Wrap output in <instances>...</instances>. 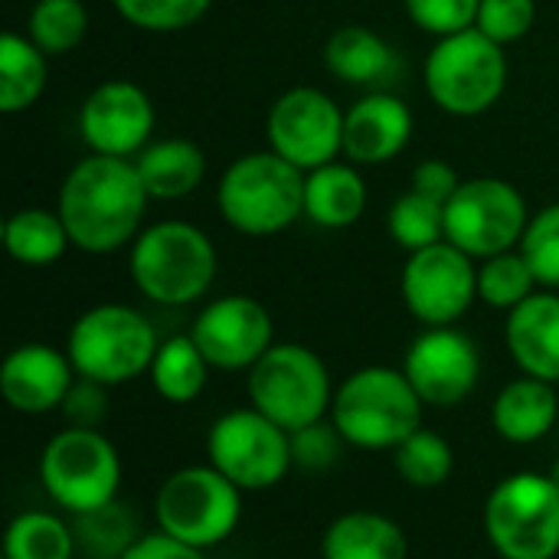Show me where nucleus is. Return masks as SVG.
Wrapping results in <instances>:
<instances>
[{
    "label": "nucleus",
    "mask_w": 559,
    "mask_h": 559,
    "mask_svg": "<svg viewBox=\"0 0 559 559\" xmlns=\"http://www.w3.org/2000/svg\"><path fill=\"white\" fill-rule=\"evenodd\" d=\"M154 131V105L147 92L128 79L95 85L79 108V134L92 154L138 157Z\"/></svg>",
    "instance_id": "f3484780"
},
{
    "label": "nucleus",
    "mask_w": 559,
    "mask_h": 559,
    "mask_svg": "<svg viewBox=\"0 0 559 559\" xmlns=\"http://www.w3.org/2000/svg\"><path fill=\"white\" fill-rule=\"evenodd\" d=\"M393 468H396V475L409 488H416V491H436V488H442L452 478V472H455V452H452V445L439 432H432V429L423 426L406 442H400L393 449Z\"/></svg>",
    "instance_id": "7c9ffc66"
},
{
    "label": "nucleus",
    "mask_w": 559,
    "mask_h": 559,
    "mask_svg": "<svg viewBox=\"0 0 559 559\" xmlns=\"http://www.w3.org/2000/svg\"><path fill=\"white\" fill-rule=\"evenodd\" d=\"M134 167L151 200H183L206 177V154L187 138H164L147 144Z\"/></svg>",
    "instance_id": "393cba45"
},
{
    "label": "nucleus",
    "mask_w": 559,
    "mask_h": 559,
    "mask_svg": "<svg viewBox=\"0 0 559 559\" xmlns=\"http://www.w3.org/2000/svg\"><path fill=\"white\" fill-rule=\"evenodd\" d=\"M324 62L331 75L344 79L347 85H370V88L390 82V75H396L400 69L396 49L377 29L357 23L331 33L324 46Z\"/></svg>",
    "instance_id": "b1692460"
},
{
    "label": "nucleus",
    "mask_w": 559,
    "mask_h": 559,
    "mask_svg": "<svg viewBox=\"0 0 559 559\" xmlns=\"http://www.w3.org/2000/svg\"><path fill=\"white\" fill-rule=\"evenodd\" d=\"M75 377L79 373L66 350L49 344H20L0 364V396L13 413L46 416L62 409Z\"/></svg>",
    "instance_id": "a211bd4d"
},
{
    "label": "nucleus",
    "mask_w": 559,
    "mask_h": 559,
    "mask_svg": "<svg viewBox=\"0 0 559 559\" xmlns=\"http://www.w3.org/2000/svg\"><path fill=\"white\" fill-rule=\"evenodd\" d=\"M531 223L524 193L501 177L462 180L445 203V239L472 259H491L521 246Z\"/></svg>",
    "instance_id": "f8f14e48"
},
{
    "label": "nucleus",
    "mask_w": 559,
    "mask_h": 559,
    "mask_svg": "<svg viewBox=\"0 0 559 559\" xmlns=\"http://www.w3.org/2000/svg\"><path fill=\"white\" fill-rule=\"evenodd\" d=\"M3 246L13 262L26 269H46L66 255L72 246L66 223L59 210H43V206H26L7 216L3 223Z\"/></svg>",
    "instance_id": "bb28decb"
},
{
    "label": "nucleus",
    "mask_w": 559,
    "mask_h": 559,
    "mask_svg": "<svg viewBox=\"0 0 559 559\" xmlns=\"http://www.w3.org/2000/svg\"><path fill=\"white\" fill-rule=\"evenodd\" d=\"M386 226L396 246H403L406 252L429 249L445 239V203L409 190L390 206Z\"/></svg>",
    "instance_id": "473e14b6"
},
{
    "label": "nucleus",
    "mask_w": 559,
    "mask_h": 559,
    "mask_svg": "<svg viewBox=\"0 0 559 559\" xmlns=\"http://www.w3.org/2000/svg\"><path fill=\"white\" fill-rule=\"evenodd\" d=\"M403 373L426 406H462L481 380V354L475 341L455 328L423 331L403 360Z\"/></svg>",
    "instance_id": "dca6fc26"
},
{
    "label": "nucleus",
    "mask_w": 559,
    "mask_h": 559,
    "mask_svg": "<svg viewBox=\"0 0 559 559\" xmlns=\"http://www.w3.org/2000/svg\"><path fill=\"white\" fill-rule=\"evenodd\" d=\"M216 206L242 236H278L305 216V170L275 151L242 154L219 177Z\"/></svg>",
    "instance_id": "20e7f679"
},
{
    "label": "nucleus",
    "mask_w": 559,
    "mask_h": 559,
    "mask_svg": "<svg viewBox=\"0 0 559 559\" xmlns=\"http://www.w3.org/2000/svg\"><path fill=\"white\" fill-rule=\"evenodd\" d=\"M559 419V396L554 383L537 377L511 380L491 403V426L511 445H534L550 436Z\"/></svg>",
    "instance_id": "412c9836"
},
{
    "label": "nucleus",
    "mask_w": 559,
    "mask_h": 559,
    "mask_svg": "<svg viewBox=\"0 0 559 559\" xmlns=\"http://www.w3.org/2000/svg\"><path fill=\"white\" fill-rule=\"evenodd\" d=\"M121 20L144 33H177L193 26L213 0H111Z\"/></svg>",
    "instance_id": "f704fd0d"
},
{
    "label": "nucleus",
    "mask_w": 559,
    "mask_h": 559,
    "mask_svg": "<svg viewBox=\"0 0 559 559\" xmlns=\"http://www.w3.org/2000/svg\"><path fill=\"white\" fill-rule=\"evenodd\" d=\"M321 559H409L406 531L380 511H347L321 537Z\"/></svg>",
    "instance_id": "4be33fe9"
},
{
    "label": "nucleus",
    "mask_w": 559,
    "mask_h": 559,
    "mask_svg": "<svg viewBox=\"0 0 559 559\" xmlns=\"http://www.w3.org/2000/svg\"><path fill=\"white\" fill-rule=\"evenodd\" d=\"M88 29V10L82 0H36L26 20V36L46 56L72 52Z\"/></svg>",
    "instance_id": "2f4dec72"
},
{
    "label": "nucleus",
    "mask_w": 559,
    "mask_h": 559,
    "mask_svg": "<svg viewBox=\"0 0 559 559\" xmlns=\"http://www.w3.org/2000/svg\"><path fill=\"white\" fill-rule=\"evenodd\" d=\"M72 531L79 559H121L141 540L134 514H128V508L118 501L88 514H75Z\"/></svg>",
    "instance_id": "c756f323"
},
{
    "label": "nucleus",
    "mask_w": 559,
    "mask_h": 559,
    "mask_svg": "<svg viewBox=\"0 0 559 559\" xmlns=\"http://www.w3.org/2000/svg\"><path fill=\"white\" fill-rule=\"evenodd\" d=\"M550 478H554V485H557V488H559V459H557V462H554V468H550Z\"/></svg>",
    "instance_id": "37998d69"
},
{
    "label": "nucleus",
    "mask_w": 559,
    "mask_h": 559,
    "mask_svg": "<svg viewBox=\"0 0 559 559\" xmlns=\"http://www.w3.org/2000/svg\"><path fill=\"white\" fill-rule=\"evenodd\" d=\"M154 521L160 534L197 550H213L239 531L242 491L210 462L187 465L157 488Z\"/></svg>",
    "instance_id": "0eeeda50"
},
{
    "label": "nucleus",
    "mask_w": 559,
    "mask_h": 559,
    "mask_svg": "<svg viewBox=\"0 0 559 559\" xmlns=\"http://www.w3.org/2000/svg\"><path fill=\"white\" fill-rule=\"evenodd\" d=\"M481 527L501 559L559 557V488L550 475L514 472L485 498Z\"/></svg>",
    "instance_id": "6e6552de"
},
{
    "label": "nucleus",
    "mask_w": 559,
    "mask_h": 559,
    "mask_svg": "<svg viewBox=\"0 0 559 559\" xmlns=\"http://www.w3.org/2000/svg\"><path fill=\"white\" fill-rule=\"evenodd\" d=\"M62 419L66 426H75V429H102V423L108 419V386L95 383V380H85V377H75L66 403H62Z\"/></svg>",
    "instance_id": "ea45409f"
},
{
    "label": "nucleus",
    "mask_w": 559,
    "mask_h": 559,
    "mask_svg": "<svg viewBox=\"0 0 559 559\" xmlns=\"http://www.w3.org/2000/svg\"><path fill=\"white\" fill-rule=\"evenodd\" d=\"M459 187H462V180H459L455 167L445 164V160H436L432 157V160L416 164V170H413V190L423 193V197H429V200L449 203Z\"/></svg>",
    "instance_id": "a19ab883"
},
{
    "label": "nucleus",
    "mask_w": 559,
    "mask_h": 559,
    "mask_svg": "<svg viewBox=\"0 0 559 559\" xmlns=\"http://www.w3.org/2000/svg\"><path fill=\"white\" fill-rule=\"evenodd\" d=\"M537 288V278L521 252H501L491 259H481L478 265V298L488 308L514 311L521 301H527Z\"/></svg>",
    "instance_id": "72a5a7b5"
},
{
    "label": "nucleus",
    "mask_w": 559,
    "mask_h": 559,
    "mask_svg": "<svg viewBox=\"0 0 559 559\" xmlns=\"http://www.w3.org/2000/svg\"><path fill=\"white\" fill-rule=\"evenodd\" d=\"M534 20H537V3L534 0H481L475 26L488 39L508 46V43L524 39L531 33Z\"/></svg>",
    "instance_id": "e433bc0d"
},
{
    "label": "nucleus",
    "mask_w": 559,
    "mask_h": 559,
    "mask_svg": "<svg viewBox=\"0 0 559 559\" xmlns=\"http://www.w3.org/2000/svg\"><path fill=\"white\" fill-rule=\"evenodd\" d=\"M367 210V183L357 164L331 160L305 174V216L321 229H347Z\"/></svg>",
    "instance_id": "5701e85b"
},
{
    "label": "nucleus",
    "mask_w": 559,
    "mask_h": 559,
    "mask_svg": "<svg viewBox=\"0 0 559 559\" xmlns=\"http://www.w3.org/2000/svg\"><path fill=\"white\" fill-rule=\"evenodd\" d=\"M521 255L527 259L537 285L559 288V203H550L537 216H531L521 239Z\"/></svg>",
    "instance_id": "c9c22d12"
},
{
    "label": "nucleus",
    "mask_w": 559,
    "mask_h": 559,
    "mask_svg": "<svg viewBox=\"0 0 559 559\" xmlns=\"http://www.w3.org/2000/svg\"><path fill=\"white\" fill-rule=\"evenodd\" d=\"M75 531L59 514L23 511L7 524L3 559H75Z\"/></svg>",
    "instance_id": "c85d7f7f"
},
{
    "label": "nucleus",
    "mask_w": 559,
    "mask_h": 559,
    "mask_svg": "<svg viewBox=\"0 0 559 559\" xmlns=\"http://www.w3.org/2000/svg\"><path fill=\"white\" fill-rule=\"evenodd\" d=\"M39 485L46 498L75 514L118 501L121 459L102 429H59L39 452Z\"/></svg>",
    "instance_id": "9d476101"
},
{
    "label": "nucleus",
    "mask_w": 559,
    "mask_h": 559,
    "mask_svg": "<svg viewBox=\"0 0 559 559\" xmlns=\"http://www.w3.org/2000/svg\"><path fill=\"white\" fill-rule=\"evenodd\" d=\"M504 344L524 377L559 383V295L534 292L508 311Z\"/></svg>",
    "instance_id": "aec40b11"
},
{
    "label": "nucleus",
    "mask_w": 559,
    "mask_h": 559,
    "mask_svg": "<svg viewBox=\"0 0 559 559\" xmlns=\"http://www.w3.org/2000/svg\"><path fill=\"white\" fill-rule=\"evenodd\" d=\"M423 409L426 403L403 370L373 364L354 370L334 390L331 423L354 449L393 452L416 429H423Z\"/></svg>",
    "instance_id": "f03ea898"
},
{
    "label": "nucleus",
    "mask_w": 559,
    "mask_h": 559,
    "mask_svg": "<svg viewBox=\"0 0 559 559\" xmlns=\"http://www.w3.org/2000/svg\"><path fill=\"white\" fill-rule=\"evenodd\" d=\"M249 406L285 432L331 416L334 386L328 364L305 344H272L246 380Z\"/></svg>",
    "instance_id": "1a4fd4ad"
},
{
    "label": "nucleus",
    "mask_w": 559,
    "mask_h": 559,
    "mask_svg": "<svg viewBox=\"0 0 559 559\" xmlns=\"http://www.w3.org/2000/svg\"><path fill=\"white\" fill-rule=\"evenodd\" d=\"M46 52L23 33L7 29L0 36V111L3 115H20L46 88Z\"/></svg>",
    "instance_id": "cd10ccee"
},
{
    "label": "nucleus",
    "mask_w": 559,
    "mask_h": 559,
    "mask_svg": "<svg viewBox=\"0 0 559 559\" xmlns=\"http://www.w3.org/2000/svg\"><path fill=\"white\" fill-rule=\"evenodd\" d=\"M403 301L406 311L426 328H452L478 298V265L468 252L449 239L409 252L403 265Z\"/></svg>",
    "instance_id": "ddd939ff"
},
{
    "label": "nucleus",
    "mask_w": 559,
    "mask_h": 559,
    "mask_svg": "<svg viewBox=\"0 0 559 559\" xmlns=\"http://www.w3.org/2000/svg\"><path fill=\"white\" fill-rule=\"evenodd\" d=\"M147 200L131 157L88 154L66 174L56 210L75 249L105 255L138 239Z\"/></svg>",
    "instance_id": "f257e3e1"
},
{
    "label": "nucleus",
    "mask_w": 559,
    "mask_h": 559,
    "mask_svg": "<svg viewBox=\"0 0 559 559\" xmlns=\"http://www.w3.org/2000/svg\"><path fill=\"white\" fill-rule=\"evenodd\" d=\"M210 370L213 367L203 357V350L197 347V341L190 334H174V337L160 341L147 377H151L154 393L164 403L187 406L203 396V390L210 383Z\"/></svg>",
    "instance_id": "a878e982"
},
{
    "label": "nucleus",
    "mask_w": 559,
    "mask_h": 559,
    "mask_svg": "<svg viewBox=\"0 0 559 559\" xmlns=\"http://www.w3.org/2000/svg\"><path fill=\"white\" fill-rule=\"evenodd\" d=\"M157 347L154 324L131 305L118 301L82 311L66 337V354L75 373L108 390L147 373Z\"/></svg>",
    "instance_id": "39448f33"
},
{
    "label": "nucleus",
    "mask_w": 559,
    "mask_h": 559,
    "mask_svg": "<svg viewBox=\"0 0 559 559\" xmlns=\"http://www.w3.org/2000/svg\"><path fill=\"white\" fill-rule=\"evenodd\" d=\"M206 462L242 495L269 491L295 468L292 436L252 406L229 409L206 432Z\"/></svg>",
    "instance_id": "9b49d317"
},
{
    "label": "nucleus",
    "mask_w": 559,
    "mask_h": 559,
    "mask_svg": "<svg viewBox=\"0 0 559 559\" xmlns=\"http://www.w3.org/2000/svg\"><path fill=\"white\" fill-rule=\"evenodd\" d=\"M423 82L429 98L455 118H475L498 105L508 85L504 46L478 26L436 39L426 56Z\"/></svg>",
    "instance_id": "423d86ee"
},
{
    "label": "nucleus",
    "mask_w": 559,
    "mask_h": 559,
    "mask_svg": "<svg viewBox=\"0 0 559 559\" xmlns=\"http://www.w3.org/2000/svg\"><path fill=\"white\" fill-rule=\"evenodd\" d=\"M413 138V111L400 95L367 92L344 111V154L357 167H380Z\"/></svg>",
    "instance_id": "6ab92c4d"
},
{
    "label": "nucleus",
    "mask_w": 559,
    "mask_h": 559,
    "mask_svg": "<svg viewBox=\"0 0 559 559\" xmlns=\"http://www.w3.org/2000/svg\"><path fill=\"white\" fill-rule=\"evenodd\" d=\"M288 436H292V462L301 472H328V468H334L337 459H341V449L347 445L331 419L311 423V426H305L298 432H288Z\"/></svg>",
    "instance_id": "4c0bfd02"
},
{
    "label": "nucleus",
    "mask_w": 559,
    "mask_h": 559,
    "mask_svg": "<svg viewBox=\"0 0 559 559\" xmlns=\"http://www.w3.org/2000/svg\"><path fill=\"white\" fill-rule=\"evenodd\" d=\"M121 559H206V550L187 547L167 534H141V540Z\"/></svg>",
    "instance_id": "79ce46f5"
},
{
    "label": "nucleus",
    "mask_w": 559,
    "mask_h": 559,
    "mask_svg": "<svg viewBox=\"0 0 559 559\" xmlns=\"http://www.w3.org/2000/svg\"><path fill=\"white\" fill-rule=\"evenodd\" d=\"M269 151L295 164L298 170H314L344 151V111L337 102L311 85L288 88L269 108Z\"/></svg>",
    "instance_id": "4468645a"
},
{
    "label": "nucleus",
    "mask_w": 559,
    "mask_h": 559,
    "mask_svg": "<svg viewBox=\"0 0 559 559\" xmlns=\"http://www.w3.org/2000/svg\"><path fill=\"white\" fill-rule=\"evenodd\" d=\"M128 272L138 292L154 305L183 308L210 292L216 278V246L193 223L160 219L131 242Z\"/></svg>",
    "instance_id": "7ed1b4c3"
},
{
    "label": "nucleus",
    "mask_w": 559,
    "mask_h": 559,
    "mask_svg": "<svg viewBox=\"0 0 559 559\" xmlns=\"http://www.w3.org/2000/svg\"><path fill=\"white\" fill-rule=\"evenodd\" d=\"M409 20L432 33V36H452L462 29H472L478 20V3L481 0H403Z\"/></svg>",
    "instance_id": "58836bf2"
},
{
    "label": "nucleus",
    "mask_w": 559,
    "mask_h": 559,
    "mask_svg": "<svg viewBox=\"0 0 559 559\" xmlns=\"http://www.w3.org/2000/svg\"><path fill=\"white\" fill-rule=\"evenodd\" d=\"M190 337L213 370L249 373L275 344V324L262 301L249 295H223L197 314Z\"/></svg>",
    "instance_id": "2eb2a0df"
}]
</instances>
